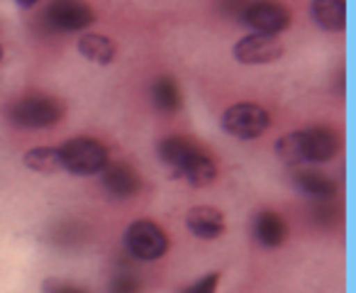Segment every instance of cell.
<instances>
[{
	"label": "cell",
	"mask_w": 356,
	"mask_h": 293,
	"mask_svg": "<svg viewBox=\"0 0 356 293\" xmlns=\"http://www.w3.org/2000/svg\"><path fill=\"white\" fill-rule=\"evenodd\" d=\"M159 157L176 169V176L188 181L193 189H205L218 179V164L205 155L203 147L188 137H166L156 144Z\"/></svg>",
	"instance_id": "6da1fadb"
},
{
	"label": "cell",
	"mask_w": 356,
	"mask_h": 293,
	"mask_svg": "<svg viewBox=\"0 0 356 293\" xmlns=\"http://www.w3.org/2000/svg\"><path fill=\"white\" fill-rule=\"evenodd\" d=\"M337 134L327 127H310V129H298V132L283 134L276 142V157L286 166L302 164H325V161L337 157Z\"/></svg>",
	"instance_id": "7a4b0ae2"
},
{
	"label": "cell",
	"mask_w": 356,
	"mask_h": 293,
	"mask_svg": "<svg viewBox=\"0 0 356 293\" xmlns=\"http://www.w3.org/2000/svg\"><path fill=\"white\" fill-rule=\"evenodd\" d=\"M66 105L59 98L47 93H30L17 98L15 103L8 108V118L15 127L25 129H42L51 127L59 120H64Z\"/></svg>",
	"instance_id": "3957f363"
},
{
	"label": "cell",
	"mask_w": 356,
	"mask_h": 293,
	"mask_svg": "<svg viewBox=\"0 0 356 293\" xmlns=\"http://www.w3.org/2000/svg\"><path fill=\"white\" fill-rule=\"evenodd\" d=\"M56 150L61 169L74 176H98L108 166V147L93 137H71Z\"/></svg>",
	"instance_id": "277c9868"
},
{
	"label": "cell",
	"mask_w": 356,
	"mask_h": 293,
	"mask_svg": "<svg viewBox=\"0 0 356 293\" xmlns=\"http://www.w3.org/2000/svg\"><path fill=\"white\" fill-rule=\"evenodd\" d=\"M124 247L139 262H156L168 252V235L154 220H134L124 232Z\"/></svg>",
	"instance_id": "5b68a950"
},
{
	"label": "cell",
	"mask_w": 356,
	"mask_h": 293,
	"mask_svg": "<svg viewBox=\"0 0 356 293\" xmlns=\"http://www.w3.org/2000/svg\"><path fill=\"white\" fill-rule=\"evenodd\" d=\"M271 125L268 113L259 103H237L220 118V127L234 139H257Z\"/></svg>",
	"instance_id": "8992f818"
},
{
	"label": "cell",
	"mask_w": 356,
	"mask_h": 293,
	"mask_svg": "<svg viewBox=\"0 0 356 293\" xmlns=\"http://www.w3.org/2000/svg\"><path fill=\"white\" fill-rule=\"evenodd\" d=\"M283 45L278 37L271 35H259V32H252V35L242 37L237 45L232 47V54L239 64L247 66H257V64H273L283 56Z\"/></svg>",
	"instance_id": "52a82bcc"
},
{
	"label": "cell",
	"mask_w": 356,
	"mask_h": 293,
	"mask_svg": "<svg viewBox=\"0 0 356 293\" xmlns=\"http://www.w3.org/2000/svg\"><path fill=\"white\" fill-rule=\"evenodd\" d=\"M93 10L88 6H83V3H74V0L51 3L44 13L47 27L54 32H81L93 25Z\"/></svg>",
	"instance_id": "ba28073f"
},
{
	"label": "cell",
	"mask_w": 356,
	"mask_h": 293,
	"mask_svg": "<svg viewBox=\"0 0 356 293\" xmlns=\"http://www.w3.org/2000/svg\"><path fill=\"white\" fill-rule=\"evenodd\" d=\"M242 22L247 27H252L254 32H259V35L278 37L281 32L288 30L291 15L278 3H252V6L244 8Z\"/></svg>",
	"instance_id": "9c48e42d"
},
{
	"label": "cell",
	"mask_w": 356,
	"mask_h": 293,
	"mask_svg": "<svg viewBox=\"0 0 356 293\" xmlns=\"http://www.w3.org/2000/svg\"><path fill=\"white\" fill-rule=\"evenodd\" d=\"M100 189L110 193L113 198H132L142 191V176L129 164H108L100 171Z\"/></svg>",
	"instance_id": "30bf717a"
},
{
	"label": "cell",
	"mask_w": 356,
	"mask_h": 293,
	"mask_svg": "<svg viewBox=\"0 0 356 293\" xmlns=\"http://www.w3.org/2000/svg\"><path fill=\"white\" fill-rule=\"evenodd\" d=\"M288 235V228H286V220L281 218L278 213L273 210H259L252 220V237L259 247L264 249H276L283 244Z\"/></svg>",
	"instance_id": "8fae6325"
},
{
	"label": "cell",
	"mask_w": 356,
	"mask_h": 293,
	"mask_svg": "<svg viewBox=\"0 0 356 293\" xmlns=\"http://www.w3.org/2000/svg\"><path fill=\"white\" fill-rule=\"evenodd\" d=\"M186 228L198 239H218L225 235V215L213 205H195L186 215Z\"/></svg>",
	"instance_id": "7c38bea8"
},
{
	"label": "cell",
	"mask_w": 356,
	"mask_h": 293,
	"mask_svg": "<svg viewBox=\"0 0 356 293\" xmlns=\"http://www.w3.org/2000/svg\"><path fill=\"white\" fill-rule=\"evenodd\" d=\"M79 54L83 56V59L98 64V66H108L115 61L118 49H115V42L110 40V37L88 32V35H83L79 40Z\"/></svg>",
	"instance_id": "4fadbf2b"
},
{
	"label": "cell",
	"mask_w": 356,
	"mask_h": 293,
	"mask_svg": "<svg viewBox=\"0 0 356 293\" xmlns=\"http://www.w3.org/2000/svg\"><path fill=\"white\" fill-rule=\"evenodd\" d=\"M315 22L327 32H341L346 25V6L344 0H317L310 6Z\"/></svg>",
	"instance_id": "5bb4252c"
},
{
	"label": "cell",
	"mask_w": 356,
	"mask_h": 293,
	"mask_svg": "<svg viewBox=\"0 0 356 293\" xmlns=\"http://www.w3.org/2000/svg\"><path fill=\"white\" fill-rule=\"evenodd\" d=\"M152 100H154V105H156V110H161V113H166V115L176 113V110H181V105H184L181 88H178V84L171 76H159V79L154 81Z\"/></svg>",
	"instance_id": "9a60e30c"
},
{
	"label": "cell",
	"mask_w": 356,
	"mask_h": 293,
	"mask_svg": "<svg viewBox=\"0 0 356 293\" xmlns=\"http://www.w3.org/2000/svg\"><path fill=\"white\" fill-rule=\"evenodd\" d=\"M293 184L298 191L312 196V198H332L337 193L334 181L327 179L325 174H317V171H298L293 176Z\"/></svg>",
	"instance_id": "2e32d148"
},
{
	"label": "cell",
	"mask_w": 356,
	"mask_h": 293,
	"mask_svg": "<svg viewBox=\"0 0 356 293\" xmlns=\"http://www.w3.org/2000/svg\"><path fill=\"white\" fill-rule=\"evenodd\" d=\"M22 164L35 174H56L61 171V157L56 147H35L22 157Z\"/></svg>",
	"instance_id": "e0dca14e"
},
{
	"label": "cell",
	"mask_w": 356,
	"mask_h": 293,
	"mask_svg": "<svg viewBox=\"0 0 356 293\" xmlns=\"http://www.w3.org/2000/svg\"><path fill=\"white\" fill-rule=\"evenodd\" d=\"M139 291H142V281L134 274H122L110 286V293H139Z\"/></svg>",
	"instance_id": "ac0fdd59"
},
{
	"label": "cell",
	"mask_w": 356,
	"mask_h": 293,
	"mask_svg": "<svg viewBox=\"0 0 356 293\" xmlns=\"http://www.w3.org/2000/svg\"><path fill=\"white\" fill-rule=\"evenodd\" d=\"M218 283H220V274H208V276L198 278L195 283H191V286H186L184 291L178 293H215L218 291Z\"/></svg>",
	"instance_id": "d6986e66"
},
{
	"label": "cell",
	"mask_w": 356,
	"mask_h": 293,
	"mask_svg": "<svg viewBox=\"0 0 356 293\" xmlns=\"http://www.w3.org/2000/svg\"><path fill=\"white\" fill-rule=\"evenodd\" d=\"M44 293H88L83 286H76V283H66V281H47L42 286Z\"/></svg>",
	"instance_id": "ffe728a7"
},
{
	"label": "cell",
	"mask_w": 356,
	"mask_h": 293,
	"mask_svg": "<svg viewBox=\"0 0 356 293\" xmlns=\"http://www.w3.org/2000/svg\"><path fill=\"white\" fill-rule=\"evenodd\" d=\"M17 8H20V10H32V8H35V0H20Z\"/></svg>",
	"instance_id": "44dd1931"
},
{
	"label": "cell",
	"mask_w": 356,
	"mask_h": 293,
	"mask_svg": "<svg viewBox=\"0 0 356 293\" xmlns=\"http://www.w3.org/2000/svg\"><path fill=\"white\" fill-rule=\"evenodd\" d=\"M0 59H3V47H0Z\"/></svg>",
	"instance_id": "7402d4cb"
}]
</instances>
